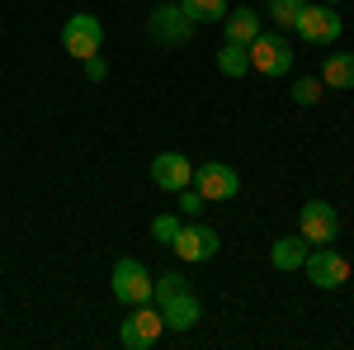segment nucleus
Wrapping results in <instances>:
<instances>
[{"label":"nucleus","mask_w":354,"mask_h":350,"mask_svg":"<svg viewBox=\"0 0 354 350\" xmlns=\"http://www.w3.org/2000/svg\"><path fill=\"white\" fill-rule=\"evenodd\" d=\"M293 28L302 33V43H312V48H330V43H340V10L335 5H302V15L293 19Z\"/></svg>","instance_id":"f257e3e1"},{"label":"nucleus","mask_w":354,"mask_h":350,"mask_svg":"<svg viewBox=\"0 0 354 350\" xmlns=\"http://www.w3.org/2000/svg\"><path fill=\"white\" fill-rule=\"evenodd\" d=\"M288 67H293V43L283 38V33H255L250 38V71H260V76H288Z\"/></svg>","instance_id":"f03ea898"},{"label":"nucleus","mask_w":354,"mask_h":350,"mask_svg":"<svg viewBox=\"0 0 354 350\" xmlns=\"http://www.w3.org/2000/svg\"><path fill=\"white\" fill-rule=\"evenodd\" d=\"M170 251H175L180 261L198 265V261H213V256L222 251V237H218V227H203V222H180V232H175Z\"/></svg>","instance_id":"7ed1b4c3"},{"label":"nucleus","mask_w":354,"mask_h":350,"mask_svg":"<svg viewBox=\"0 0 354 350\" xmlns=\"http://www.w3.org/2000/svg\"><path fill=\"white\" fill-rule=\"evenodd\" d=\"M113 298L128 303V308L151 303V270L142 265V261H133V256L113 261Z\"/></svg>","instance_id":"20e7f679"},{"label":"nucleus","mask_w":354,"mask_h":350,"mask_svg":"<svg viewBox=\"0 0 354 350\" xmlns=\"http://www.w3.org/2000/svg\"><path fill=\"white\" fill-rule=\"evenodd\" d=\"M194 189H198L208 204H227V199L241 194V175H236L232 166H222V161H203V166H194Z\"/></svg>","instance_id":"39448f33"},{"label":"nucleus","mask_w":354,"mask_h":350,"mask_svg":"<svg viewBox=\"0 0 354 350\" xmlns=\"http://www.w3.org/2000/svg\"><path fill=\"white\" fill-rule=\"evenodd\" d=\"M161 308H147V303H137L133 308V317H123V326H118V341L128 350H151L156 341H161Z\"/></svg>","instance_id":"423d86ee"},{"label":"nucleus","mask_w":354,"mask_h":350,"mask_svg":"<svg viewBox=\"0 0 354 350\" xmlns=\"http://www.w3.org/2000/svg\"><path fill=\"white\" fill-rule=\"evenodd\" d=\"M62 48L71 57H95L100 48H104V24L95 19V15H71L66 24H62Z\"/></svg>","instance_id":"0eeeda50"},{"label":"nucleus","mask_w":354,"mask_h":350,"mask_svg":"<svg viewBox=\"0 0 354 350\" xmlns=\"http://www.w3.org/2000/svg\"><path fill=\"white\" fill-rule=\"evenodd\" d=\"M147 33H151V43H161V48H180V43H189L194 19L180 10V5H161V10H151Z\"/></svg>","instance_id":"6e6552de"},{"label":"nucleus","mask_w":354,"mask_h":350,"mask_svg":"<svg viewBox=\"0 0 354 350\" xmlns=\"http://www.w3.org/2000/svg\"><path fill=\"white\" fill-rule=\"evenodd\" d=\"M302 270H307V279H312L317 289H340V284L350 279V261H345L340 251H330V246H317V251H307Z\"/></svg>","instance_id":"1a4fd4ad"},{"label":"nucleus","mask_w":354,"mask_h":350,"mask_svg":"<svg viewBox=\"0 0 354 350\" xmlns=\"http://www.w3.org/2000/svg\"><path fill=\"white\" fill-rule=\"evenodd\" d=\"M340 237V213L330 209L326 199H307L302 204V242L307 246H326Z\"/></svg>","instance_id":"9d476101"},{"label":"nucleus","mask_w":354,"mask_h":350,"mask_svg":"<svg viewBox=\"0 0 354 350\" xmlns=\"http://www.w3.org/2000/svg\"><path fill=\"white\" fill-rule=\"evenodd\" d=\"M151 185L165 189V194H175V189L194 185L189 157H180V152H161V157H151Z\"/></svg>","instance_id":"9b49d317"},{"label":"nucleus","mask_w":354,"mask_h":350,"mask_svg":"<svg viewBox=\"0 0 354 350\" xmlns=\"http://www.w3.org/2000/svg\"><path fill=\"white\" fill-rule=\"evenodd\" d=\"M198 317H203V308H198V298H194L189 289L161 303V322H165V331H189V326H198Z\"/></svg>","instance_id":"f8f14e48"},{"label":"nucleus","mask_w":354,"mask_h":350,"mask_svg":"<svg viewBox=\"0 0 354 350\" xmlns=\"http://www.w3.org/2000/svg\"><path fill=\"white\" fill-rule=\"evenodd\" d=\"M322 85H330V90H350L354 85V53H330L326 67H322Z\"/></svg>","instance_id":"ddd939ff"},{"label":"nucleus","mask_w":354,"mask_h":350,"mask_svg":"<svg viewBox=\"0 0 354 350\" xmlns=\"http://www.w3.org/2000/svg\"><path fill=\"white\" fill-rule=\"evenodd\" d=\"M270 261L274 270H302V261H307V242H302V232L298 237H279L270 251Z\"/></svg>","instance_id":"4468645a"},{"label":"nucleus","mask_w":354,"mask_h":350,"mask_svg":"<svg viewBox=\"0 0 354 350\" xmlns=\"http://www.w3.org/2000/svg\"><path fill=\"white\" fill-rule=\"evenodd\" d=\"M255 33H260V15H255V10H232V15H227V43H241V48H250V38H255Z\"/></svg>","instance_id":"2eb2a0df"},{"label":"nucleus","mask_w":354,"mask_h":350,"mask_svg":"<svg viewBox=\"0 0 354 350\" xmlns=\"http://www.w3.org/2000/svg\"><path fill=\"white\" fill-rule=\"evenodd\" d=\"M180 10L194 24H222L227 19V0H180Z\"/></svg>","instance_id":"dca6fc26"},{"label":"nucleus","mask_w":354,"mask_h":350,"mask_svg":"<svg viewBox=\"0 0 354 350\" xmlns=\"http://www.w3.org/2000/svg\"><path fill=\"white\" fill-rule=\"evenodd\" d=\"M218 71L222 76H245V71H250V48H241V43H222L218 48Z\"/></svg>","instance_id":"f3484780"},{"label":"nucleus","mask_w":354,"mask_h":350,"mask_svg":"<svg viewBox=\"0 0 354 350\" xmlns=\"http://www.w3.org/2000/svg\"><path fill=\"white\" fill-rule=\"evenodd\" d=\"M185 289H189V284H185V274H180V270H165V274H156V279H151V303L161 308L165 298L185 294Z\"/></svg>","instance_id":"a211bd4d"},{"label":"nucleus","mask_w":354,"mask_h":350,"mask_svg":"<svg viewBox=\"0 0 354 350\" xmlns=\"http://www.w3.org/2000/svg\"><path fill=\"white\" fill-rule=\"evenodd\" d=\"M302 5H307V0H270V10H265V15H270L274 24H293V19L302 15Z\"/></svg>","instance_id":"6ab92c4d"},{"label":"nucleus","mask_w":354,"mask_h":350,"mask_svg":"<svg viewBox=\"0 0 354 350\" xmlns=\"http://www.w3.org/2000/svg\"><path fill=\"white\" fill-rule=\"evenodd\" d=\"M175 199H180V213H185V218H198V213H203V209H208V199H203V194H198V189H194V185L175 189Z\"/></svg>","instance_id":"aec40b11"},{"label":"nucleus","mask_w":354,"mask_h":350,"mask_svg":"<svg viewBox=\"0 0 354 350\" xmlns=\"http://www.w3.org/2000/svg\"><path fill=\"white\" fill-rule=\"evenodd\" d=\"M175 232H180V218H175V213H156V218H151V237H156L161 246L175 242Z\"/></svg>","instance_id":"412c9836"},{"label":"nucleus","mask_w":354,"mask_h":350,"mask_svg":"<svg viewBox=\"0 0 354 350\" xmlns=\"http://www.w3.org/2000/svg\"><path fill=\"white\" fill-rule=\"evenodd\" d=\"M322 90H326L322 81H312V76H302V81L293 85L288 95H293V105H317V100H322Z\"/></svg>","instance_id":"4be33fe9"},{"label":"nucleus","mask_w":354,"mask_h":350,"mask_svg":"<svg viewBox=\"0 0 354 350\" xmlns=\"http://www.w3.org/2000/svg\"><path fill=\"white\" fill-rule=\"evenodd\" d=\"M85 76H90V81H104V76H109V62H104L100 53L85 57Z\"/></svg>","instance_id":"5701e85b"},{"label":"nucleus","mask_w":354,"mask_h":350,"mask_svg":"<svg viewBox=\"0 0 354 350\" xmlns=\"http://www.w3.org/2000/svg\"><path fill=\"white\" fill-rule=\"evenodd\" d=\"M322 5H340V0H322Z\"/></svg>","instance_id":"b1692460"}]
</instances>
